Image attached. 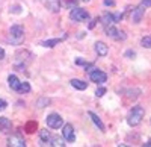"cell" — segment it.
Returning <instances> with one entry per match:
<instances>
[{"label": "cell", "mask_w": 151, "mask_h": 147, "mask_svg": "<svg viewBox=\"0 0 151 147\" xmlns=\"http://www.w3.org/2000/svg\"><path fill=\"white\" fill-rule=\"evenodd\" d=\"M24 41V29L20 26V24H14L9 29V36H8V43L20 46Z\"/></svg>", "instance_id": "6da1fadb"}, {"label": "cell", "mask_w": 151, "mask_h": 147, "mask_svg": "<svg viewBox=\"0 0 151 147\" xmlns=\"http://www.w3.org/2000/svg\"><path fill=\"white\" fill-rule=\"evenodd\" d=\"M144 115H145V109L142 106H134L132 111L129 112V115H127V123L132 127H134V126H137L142 121Z\"/></svg>", "instance_id": "7a4b0ae2"}, {"label": "cell", "mask_w": 151, "mask_h": 147, "mask_svg": "<svg viewBox=\"0 0 151 147\" xmlns=\"http://www.w3.org/2000/svg\"><path fill=\"white\" fill-rule=\"evenodd\" d=\"M70 18L76 23H80V21H85L89 18V14H88V11H85L82 8H73L70 12Z\"/></svg>", "instance_id": "3957f363"}, {"label": "cell", "mask_w": 151, "mask_h": 147, "mask_svg": "<svg viewBox=\"0 0 151 147\" xmlns=\"http://www.w3.org/2000/svg\"><path fill=\"white\" fill-rule=\"evenodd\" d=\"M45 121H47V126L52 129H59L60 126H64V120L59 114H50Z\"/></svg>", "instance_id": "277c9868"}, {"label": "cell", "mask_w": 151, "mask_h": 147, "mask_svg": "<svg viewBox=\"0 0 151 147\" xmlns=\"http://www.w3.org/2000/svg\"><path fill=\"white\" fill-rule=\"evenodd\" d=\"M89 79H91L94 83H104V82L107 80V75H106L104 71H101V70L94 68V70L89 73Z\"/></svg>", "instance_id": "5b68a950"}, {"label": "cell", "mask_w": 151, "mask_h": 147, "mask_svg": "<svg viewBox=\"0 0 151 147\" xmlns=\"http://www.w3.org/2000/svg\"><path fill=\"white\" fill-rule=\"evenodd\" d=\"M104 30H106V35L107 36H110V38L116 40V41H124L125 40V33L124 32H119L118 29H115L113 26H107V28H104Z\"/></svg>", "instance_id": "8992f818"}, {"label": "cell", "mask_w": 151, "mask_h": 147, "mask_svg": "<svg viewBox=\"0 0 151 147\" xmlns=\"http://www.w3.org/2000/svg\"><path fill=\"white\" fill-rule=\"evenodd\" d=\"M62 137H64L65 141H68V143H74V140H76V133H74V127H73V125H70V123L64 125V129H62Z\"/></svg>", "instance_id": "52a82bcc"}, {"label": "cell", "mask_w": 151, "mask_h": 147, "mask_svg": "<svg viewBox=\"0 0 151 147\" xmlns=\"http://www.w3.org/2000/svg\"><path fill=\"white\" fill-rule=\"evenodd\" d=\"M8 146L9 147H26V141L21 135H11L8 138Z\"/></svg>", "instance_id": "ba28073f"}, {"label": "cell", "mask_w": 151, "mask_h": 147, "mask_svg": "<svg viewBox=\"0 0 151 147\" xmlns=\"http://www.w3.org/2000/svg\"><path fill=\"white\" fill-rule=\"evenodd\" d=\"M144 14H145V6H142V5H139L137 8H134L133 9V12H132V21L133 23H141V20H142V17H144Z\"/></svg>", "instance_id": "9c48e42d"}, {"label": "cell", "mask_w": 151, "mask_h": 147, "mask_svg": "<svg viewBox=\"0 0 151 147\" xmlns=\"http://www.w3.org/2000/svg\"><path fill=\"white\" fill-rule=\"evenodd\" d=\"M11 129H12V123L9 121V118L0 117V132L2 133H9Z\"/></svg>", "instance_id": "30bf717a"}, {"label": "cell", "mask_w": 151, "mask_h": 147, "mask_svg": "<svg viewBox=\"0 0 151 147\" xmlns=\"http://www.w3.org/2000/svg\"><path fill=\"white\" fill-rule=\"evenodd\" d=\"M95 52H97V55H100V56H106L107 52H109V47H107L106 43H103V41H97V43H95Z\"/></svg>", "instance_id": "8fae6325"}, {"label": "cell", "mask_w": 151, "mask_h": 147, "mask_svg": "<svg viewBox=\"0 0 151 147\" xmlns=\"http://www.w3.org/2000/svg\"><path fill=\"white\" fill-rule=\"evenodd\" d=\"M70 83H71V87H73V88L80 90V91H83V90L88 88V83H86L85 80H80V79H71Z\"/></svg>", "instance_id": "7c38bea8"}, {"label": "cell", "mask_w": 151, "mask_h": 147, "mask_svg": "<svg viewBox=\"0 0 151 147\" xmlns=\"http://www.w3.org/2000/svg\"><path fill=\"white\" fill-rule=\"evenodd\" d=\"M8 83H9V88H11V90H14V91H17L18 87H20V80H18V77H17L15 75H9V77H8Z\"/></svg>", "instance_id": "4fadbf2b"}, {"label": "cell", "mask_w": 151, "mask_h": 147, "mask_svg": "<svg viewBox=\"0 0 151 147\" xmlns=\"http://www.w3.org/2000/svg\"><path fill=\"white\" fill-rule=\"evenodd\" d=\"M48 146H53V147H64L65 144V138H60V137H52L50 138Z\"/></svg>", "instance_id": "5bb4252c"}, {"label": "cell", "mask_w": 151, "mask_h": 147, "mask_svg": "<svg viewBox=\"0 0 151 147\" xmlns=\"http://www.w3.org/2000/svg\"><path fill=\"white\" fill-rule=\"evenodd\" d=\"M88 114H89V117H91V120H92V123H94L100 130H101V132H104V125H103V121L100 120V117H98V115H95L94 112H88Z\"/></svg>", "instance_id": "9a60e30c"}, {"label": "cell", "mask_w": 151, "mask_h": 147, "mask_svg": "<svg viewBox=\"0 0 151 147\" xmlns=\"http://www.w3.org/2000/svg\"><path fill=\"white\" fill-rule=\"evenodd\" d=\"M101 23H103V26H104V28H107V26H113V24H115V21H113V15L109 14V12L103 14V17H101Z\"/></svg>", "instance_id": "2e32d148"}, {"label": "cell", "mask_w": 151, "mask_h": 147, "mask_svg": "<svg viewBox=\"0 0 151 147\" xmlns=\"http://www.w3.org/2000/svg\"><path fill=\"white\" fill-rule=\"evenodd\" d=\"M50 138H52V135H50V132H48V130H45V129L40 130V140H41L42 146H48Z\"/></svg>", "instance_id": "e0dca14e"}, {"label": "cell", "mask_w": 151, "mask_h": 147, "mask_svg": "<svg viewBox=\"0 0 151 147\" xmlns=\"http://www.w3.org/2000/svg\"><path fill=\"white\" fill-rule=\"evenodd\" d=\"M67 38V36H62V38H55V40H47V41H42L41 43V46H44V47H50V49H52V47H55L56 44H59L60 41H64Z\"/></svg>", "instance_id": "ac0fdd59"}, {"label": "cell", "mask_w": 151, "mask_h": 147, "mask_svg": "<svg viewBox=\"0 0 151 147\" xmlns=\"http://www.w3.org/2000/svg\"><path fill=\"white\" fill-rule=\"evenodd\" d=\"M48 11H52V12H58L60 9V3H59V0H48V2L45 3Z\"/></svg>", "instance_id": "d6986e66"}, {"label": "cell", "mask_w": 151, "mask_h": 147, "mask_svg": "<svg viewBox=\"0 0 151 147\" xmlns=\"http://www.w3.org/2000/svg\"><path fill=\"white\" fill-rule=\"evenodd\" d=\"M59 3H60L62 8L73 9V8H76V5H77V0H59Z\"/></svg>", "instance_id": "ffe728a7"}, {"label": "cell", "mask_w": 151, "mask_h": 147, "mask_svg": "<svg viewBox=\"0 0 151 147\" xmlns=\"http://www.w3.org/2000/svg\"><path fill=\"white\" fill-rule=\"evenodd\" d=\"M20 94H27V93H30V83L29 82H20V87H18V90H17Z\"/></svg>", "instance_id": "44dd1931"}, {"label": "cell", "mask_w": 151, "mask_h": 147, "mask_svg": "<svg viewBox=\"0 0 151 147\" xmlns=\"http://www.w3.org/2000/svg\"><path fill=\"white\" fill-rule=\"evenodd\" d=\"M141 44L145 49H151V35H145L144 38L141 40Z\"/></svg>", "instance_id": "7402d4cb"}, {"label": "cell", "mask_w": 151, "mask_h": 147, "mask_svg": "<svg viewBox=\"0 0 151 147\" xmlns=\"http://www.w3.org/2000/svg\"><path fill=\"white\" fill-rule=\"evenodd\" d=\"M48 103H50L48 99H40V100H38V103H36V106L38 108H44V105H48Z\"/></svg>", "instance_id": "603a6c76"}, {"label": "cell", "mask_w": 151, "mask_h": 147, "mask_svg": "<svg viewBox=\"0 0 151 147\" xmlns=\"http://www.w3.org/2000/svg\"><path fill=\"white\" fill-rule=\"evenodd\" d=\"M112 15H113V21H115V23H119V21L122 20V17H124L122 12H118V14H112Z\"/></svg>", "instance_id": "cb8c5ba5"}, {"label": "cell", "mask_w": 151, "mask_h": 147, "mask_svg": "<svg viewBox=\"0 0 151 147\" xmlns=\"http://www.w3.org/2000/svg\"><path fill=\"white\" fill-rule=\"evenodd\" d=\"M104 94H106V88H103V87L98 88V90L95 91V96H97V97H103Z\"/></svg>", "instance_id": "d4e9b609"}, {"label": "cell", "mask_w": 151, "mask_h": 147, "mask_svg": "<svg viewBox=\"0 0 151 147\" xmlns=\"http://www.w3.org/2000/svg\"><path fill=\"white\" fill-rule=\"evenodd\" d=\"M76 64H77V65H82L83 68L88 65V62H86V61H83L82 58H77V59H76Z\"/></svg>", "instance_id": "484cf974"}, {"label": "cell", "mask_w": 151, "mask_h": 147, "mask_svg": "<svg viewBox=\"0 0 151 147\" xmlns=\"http://www.w3.org/2000/svg\"><path fill=\"white\" fill-rule=\"evenodd\" d=\"M35 127H36V123H29L27 125V132L29 133H33L35 132Z\"/></svg>", "instance_id": "4316f807"}, {"label": "cell", "mask_w": 151, "mask_h": 147, "mask_svg": "<svg viewBox=\"0 0 151 147\" xmlns=\"http://www.w3.org/2000/svg\"><path fill=\"white\" fill-rule=\"evenodd\" d=\"M6 106H8L6 100H3V99H0V111H3V109H6Z\"/></svg>", "instance_id": "83f0119b"}, {"label": "cell", "mask_w": 151, "mask_h": 147, "mask_svg": "<svg viewBox=\"0 0 151 147\" xmlns=\"http://www.w3.org/2000/svg\"><path fill=\"white\" fill-rule=\"evenodd\" d=\"M106 6H115V0H104Z\"/></svg>", "instance_id": "f1b7e54d"}, {"label": "cell", "mask_w": 151, "mask_h": 147, "mask_svg": "<svg viewBox=\"0 0 151 147\" xmlns=\"http://www.w3.org/2000/svg\"><path fill=\"white\" fill-rule=\"evenodd\" d=\"M142 6L150 8V6H151V0H142Z\"/></svg>", "instance_id": "f546056e"}, {"label": "cell", "mask_w": 151, "mask_h": 147, "mask_svg": "<svg viewBox=\"0 0 151 147\" xmlns=\"http://www.w3.org/2000/svg\"><path fill=\"white\" fill-rule=\"evenodd\" d=\"M125 56H127V58H134V56H136V53H134V52H132V50H129L127 53H125Z\"/></svg>", "instance_id": "4dcf8cb0"}, {"label": "cell", "mask_w": 151, "mask_h": 147, "mask_svg": "<svg viewBox=\"0 0 151 147\" xmlns=\"http://www.w3.org/2000/svg\"><path fill=\"white\" fill-rule=\"evenodd\" d=\"M95 23H98V20H97V18H94V20H92V21L89 23V29H92V28L95 26Z\"/></svg>", "instance_id": "1f68e13d"}, {"label": "cell", "mask_w": 151, "mask_h": 147, "mask_svg": "<svg viewBox=\"0 0 151 147\" xmlns=\"http://www.w3.org/2000/svg\"><path fill=\"white\" fill-rule=\"evenodd\" d=\"M3 58H5V50L0 47V59H3Z\"/></svg>", "instance_id": "d6a6232c"}, {"label": "cell", "mask_w": 151, "mask_h": 147, "mask_svg": "<svg viewBox=\"0 0 151 147\" xmlns=\"http://www.w3.org/2000/svg\"><path fill=\"white\" fill-rule=\"evenodd\" d=\"M80 2H89V0H80Z\"/></svg>", "instance_id": "836d02e7"}]
</instances>
